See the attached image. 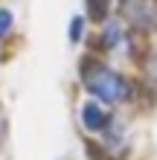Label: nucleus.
Segmentation results:
<instances>
[{
    "label": "nucleus",
    "instance_id": "8",
    "mask_svg": "<svg viewBox=\"0 0 157 160\" xmlns=\"http://www.w3.org/2000/svg\"><path fill=\"white\" fill-rule=\"evenodd\" d=\"M81 26H85V21H81V18H73V23H70V38L73 41L81 38Z\"/></svg>",
    "mask_w": 157,
    "mask_h": 160
},
{
    "label": "nucleus",
    "instance_id": "1",
    "mask_svg": "<svg viewBox=\"0 0 157 160\" xmlns=\"http://www.w3.org/2000/svg\"><path fill=\"white\" fill-rule=\"evenodd\" d=\"M81 82L93 93L99 102H125L131 96V84H128L119 73L99 61H85L81 64Z\"/></svg>",
    "mask_w": 157,
    "mask_h": 160
},
{
    "label": "nucleus",
    "instance_id": "2",
    "mask_svg": "<svg viewBox=\"0 0 157 160\" xmlns=\"http://www.w3.org/2000/svg\"><path fill=\"white\" fill-rule=\"evenodd\" d=\"M81 122H85L87 131L99 134V131H105L110 125V114L99 105V99H90V102H85V108H81Z\"/></svg>",
    "mask_w": 157,
    "mask_h": 160
},
{
    "label": "nucleus",
    "instance_id": "5",
    "mask_svg": "<svg viewBox=\"0 0 157 160\" xmlns=\"http://www.w3.org/2000/svg\"><path fill=\"white\" fill-rule=\"evenodd\" d=\"M143 76H145V82H149V88L151 90H157V50H151L149 55H145V61H143Z\"/></svg>",
    "mask_w": 157,
    "mask_h": 160
},
{
    "label": "nucleus",
    "instance_id": "4",
    "mask_svg": "<svg viewBox=\"0 0 157 160\" xmlns=\"http://www.w3.org/2000/svg\"><path fill=\"white\" fill-rule=\"evenodd\" d=\"M125 41V35H122V26L119 23H108L105 26V32H102V44H105V50H119Z\"/></svg>",
    "mask_w": 157,
    "mask_h": 160
},
{
    "label": "nucleus",
    "instance_id": "9",
    "mask_svg": "<svg viewBox=\"0 0 157 160\" xmlns=\"http://www.w3.org/2000/svg\"><path fill=\"white\" fill-rule=\"evenodd\" d=\"M3 137H6V117H3V111H0V146H3Z\"/></svg>",
    "mask_w": 157,
    "mask_h": 160
},
{
    "label": "nucleus",
    "instance_id": "7",
    "mask_svg": "<svg viewBox=\"0 0 157 160\" xmlns=\"http://www.w3.org/2000/svg\"><path fill=\"white\" fill-rule=\"evenodd\" d=\"M9 29H12V12H9V9H0V38H3Z\"/></svg>",
    "mask_w": 157,
    "mask_h": 160
},
{
    "label": "nucleus",
    "instance_id": "3",
    "mask_svg": "<svg viewBox=\"0 0 157 160\" xmlns=\"http://www.w3.org/2000/svg\"><path fill=\"white\" fill-rule=\"evenodd\" d=\"M119 12H122L125 21L134 23V26H143L145 18H149V12H145V0H119Z\"/></svg>",
    "mask_w": 157,
    "mask_h": 160
},
{
    "label": "nucleus",
    "instance_id": "6",
    "mask_svg": "<svg viewBox=\"0 0 157 160\" xmlns=\"http://www.w3.org/2000/svg\"><path fill=\"white\" fill-rule=\"evenodd\" d=\"M108 9H110L108 0H87V15L93 18V21H105V18H108Z\"/></svg>",
    "mask_w": 157,
    "mask_h": 160
}]
</instances>
